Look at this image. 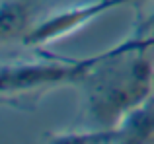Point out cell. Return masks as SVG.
Here are the masks:
<instances>
[{
	"label": "cell",
	"instance_id": "obj_1",
	"mask_svg": "<svg viewBox=\"0 0 154 144\" xmlns=\"http://www.w3.org/2000/svg\"><path fill=\"white\" fill-rule=\"evenodd\" d=\"M90 68V61L80 62H37V64H20L2 72V90L8 92H26L29 88H41L45 84L60 82V80L84 78Z\"/></svg>",
	"mask_w": 154,
	"mask_h": 144
},
{
	"label": "cell",
	"instance_id": "obj_2",
	"mask_svg": "<svg viewBox=\"0 0 154 144\" xmlns=\"http://www.w3.org/2000/svg\"><path fill=\"white\" fill-rule=\"evenodd\" d=\"M26 23V12L16 2H4L2 6V37L8 39L23 29Z\"/></svg>",
	"mask_w": 154,
	"mask_h": 144
}]
</instances>
